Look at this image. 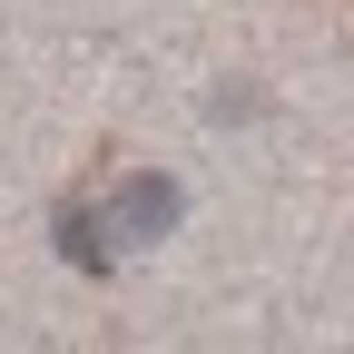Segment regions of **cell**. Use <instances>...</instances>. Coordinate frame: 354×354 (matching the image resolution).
Segmentation results:
<instances>
[{"mask_svg":"<svg viewBox=\"0 0 354 354\" xmlns=\"http://www.w3.org/2000/svg\"><path fill=\"white\" fill-rule=\"evenodd\" d=\"M59 256H69V266H88V276H109V266H118L109 216H99V207H69V216H59Z\"/></svg>","mask_w":354,"mask_h":354,"instance_id":"2","label":"cell"},{"mask_svg":"<svg viewBox=\"0 0 354 354\" xmlns=\"http://www.w3.org/2000/svg\"><path fill=\"white\" fill-rule=\"evenodd\" d=\"M109 236H118V256L128 246H158L167 227H177V216H187V187H177V177H158V167H138V177H118V187H109Z\"/></svg>","mask_w":354,"mask_h":354,"instance_id":"1","label":"cell"}]
</instances>
